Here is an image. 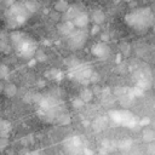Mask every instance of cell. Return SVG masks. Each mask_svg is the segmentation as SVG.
Listing matches in <instances>:
<instances>
[{"instance_id":"3","label":"cell","mask_w":155,"mask_h":155,"mask_svg":"<svg viewBox=\"0 0 155 155\" xmlns=\"http://www.w3.org/2000/svg\"><path fill=\"white\" fill-rule=\"evenodd\" d=\"M29 13L30 12L25 7V5L13 4L8 10V22L11 23V25H22L27 21Z\"/></svg>"},{"instance_id":"9","label":"cell","mask_w":155,"mask_h":155,"mask_svg":"<svg viewBox=\"0 0 155 155\" xmlns=\"http://www.w3.org/2000/svg\"><path fill=\"white\" fill-rule=\"evenodd\" d=\"M10 130V124L6 120H0V134H6Z\"/></svg>"},{"instance_id":"7","label":"cell","mask_w":155,"mask_h":155,"mask_svg":"<svg viewBox=\"0 0 155 155\" xmlns=\"http://www.w3.org/2000/svg\"><path fill=\"white\" fill-rule=\"evenodd\" d=\"M92 52H93V54L97 56V57H105V56H108V53H109V48H108V46H107L105 44L99 42V44H96V45L93 46Z\"/></svg>"},{"instance_id":"4","label":"cell","mask_w":155,"mask_h":155,"mask_svg":"<svg viewBox=\"0 0 155 155\" xmlns=\"http://www.w3.org/2000/svg\"><path fill=\"white\" fill-rule=\"evenodd\" d=\"M110 117L119 125L127 126V127H133L137 124L136 116L128 111V110H113L110 113Z\"/></svg>"},{"instance_id":"5","label":"cell","mask_w":155,"mask_h":155,"mask_svg":"<svg viewBox=\"0 0 155 155\" xmlns=\"http://www.w3.org/2000/svg\"><path fill=\"white\" fill-rule=\"evenodd\" d=\"M64 148L67 153H69L70 155H81L86 150V148L84 147L82 138L79 136H73L67 138L64 142Z\"/></svg>"},{"instance_id":"6","label":"cell","mask_w":155,"mask_h":155,"mask_svg":"<svg viewBox=\"0 0 155 155\" xmlns=\"http://www.w3.org/2000/svg\"><path fill=\"white\" fill-rule=\"evenodd\" d=\"M70 74L73 78L75 79H79V80H84V79H88L92 74V70L90 69L88 65L86 64H75L71 69H70Z\"/></svg>"},{"instance_id":"11","label":"cell","mask_w":155,"mask_h":155,"mask_svg":"<svg viewBox=\"0 0 155 155\" xmlns=\"http://www.w3.org/2000/svg\"><path fill=\"white\" fill-rule=\"evenodd\" d=\"M25 155H41L39 151H29V153H27Z\"/></svg>"},{"instance_id":"2","label":"cell","mask_w":155,"mask_h":155,"mask_svg":"<svg viewBox=\"0 0 155 155\" xmlns=\"http://www.w3.org/2000/svg\"><path fill=\"white\" fill-rule=\"evenodd\" d=\"M12 41H13V45L16 46L17 51L19 52V54H22L23 57H30L34 54V52H35L34 42L31 40H29L28 38H25L22 33H13Z\"/></svg>"},{"instance_id":"8","label":"cell","mask_w":155,"mask_h":155,"mask_svg":"<svg viewBox=\"0 0 155 155\" xmlns=\"http://www.w3.org/2000/svg\"><path fill=\"white\" fill-rule=\"evenodd\" d=\"M73 23H74V25H76L78 28L82 29L84 27L87 25V23H88V17H87V15H85V13H78V15L73 18Z\"/></svg>"},{"instance_id":"10","label":"cell","mask_w":155,"mask_h":155,"mask_svg":"<svg viewBox=\"0 0 155 155\" xmlns=\"http://www.w3.org/2000/svg\"><path fill=\"white\" fill-rule=\"evenodd\" d=\"M16 91H17V88H16L15 85H7L6 88H5V92H6L7 96H13L16 93Z\"/></svg>"},{"instance_id":"1","label":"cell","mask_w":155,"mask_h":155,"mask_svg":"<svg viewBox=\"0 0 155 155\" xmlns=\"http://www.w3.org/2000/svg\"><path fill=\"white\" fill-rule=\"evenodd\" d=\"M125 19L131 28H133L137 31H143L153 24L154 16L149 8H137L130 12L125 17Z\"/></svg>"}]
</instances>
